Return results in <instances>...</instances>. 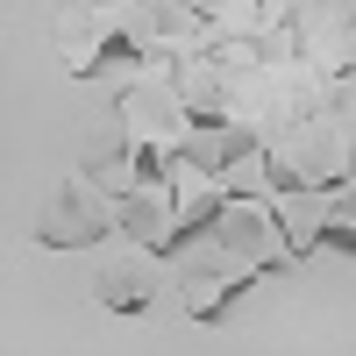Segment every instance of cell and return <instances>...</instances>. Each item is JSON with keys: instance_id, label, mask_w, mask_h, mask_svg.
<instances>
[{"instance_id": "2", "label": "cell", "mask_w": 356, "mask_h": 356, "mask_svg": "<svg viewBox=\"0 0 356 356\" xmlns=\"http://www.w3.org/2000/svg\"><path fill=\"white\" fill-rule=\"evenodd\" d=\"M171 257H178V307H186L193 321H214L235 292L257 278L250 264H235V257L214 243V235H193V243H178Z\"/></svg>"}, {"instance_id": "11", "label": "cell", "mask_w": 356, "mask_h": 356, "mask_svg": "<svg viewBox=\"0 0 356 356\" xmlns=\"http://www.w3.org/2000/svg\"><path fill=\"white\" fill-rule=\"evenodd\" d=\"M178 157H186L193 171H207V178H221L228 164L257 157V129L243 122V114H228V122H200L186 143H178Z\"/></svg>"}, {"instance_id": "5", "label": "cell", "mask_w": 356, "mask_h": 356, "mask_svg": "<svg viewBox=\"0 0 356 356\" xmlns=\"http://www.w3.org/2000/svg\"><path fill=\"white\" fill-rule=\"evenodd\" d=\"M136 164V129L122 100H107L100 114H86V143H79V178H93L100 193H122V178Z\"/></svg>"}, {"instance_id": "8", "label": "cell", "mask_w": 356, "mask_h": 356, "mask_svg": "<svg viewBox=\"0 0 356 356\" xmlns=\"http://www.w3.org/2000/svg\"><path fill=\"white\" fill-rule=\"evenodd\" d=\"M150 250L143 243H114V250H100V264H93V300L107 307V314H143L150 307Z\"/></svg>"}, {"instance_id": "6", "label": "cell", "mask_w": 356, "mask_h": 356, "mask_svg": "<svg viewBox=\"0 0 356 356\" xmlns=\"http://www.w3.org/2000/svg\"><path fill=\"white\" fill-rule=\"evenodd\" d=\"M207 235H214L235 264H250V271H285L292 264L285 243H278V228H271V214H264V200H228Z\"/></svg>"}, {"instance_id": "9", "label": "cell", "mask_w": 356, "mask_h": 356, "mask_svg": "<svg viewBox=\"0 0 356 356\" xmlns=\"http://www.w3.org/2000/svg\"><path fill=\"white\" fill-rule=\"evenodd\" d=\"M114 228L143 243L150 257H171L178 250V214H171V186H129L114 200Z\"/></svg>"}, {"instance_id": "14", "label": "cell", "mask_w": 356, "mask_h": 356, "mask_svg": "<svg viewBox=\"0 0 356 356\" xmlns=\"http://www.w3.org/2000/svg\"><path fill=\"white\" fill-rule=\"evenodd\" d=\"M171 157H178V150H157V143H136V164H129V178H136V186H171Z\"/></svg>"}, {"instance_id": "4", "label": "cell", "mask_w": 356, "mask_h": 356, "mask_svg": "<svg viewBox=\"0 0 356 356\" xmlns=\"http://www.w3.org/2000/svg\"><path fill=\"white\" fill-rule=\"evenodd\" d=\"M278 150L292 157V171H300L307 193H328V186H349V122H335V114H314V122H300Z\"/></svg>"}, {"instance_id": "1", "label": "cell", "mask_w": 356, "mask_h": 356, "mask_svg": "<svg viewBox=\"0 0 356 356\" xmlns=\"http://www.w3.org/2000/svg\"><path fill=\"white\" fill-rule=\"evenodd\" d=\"M278 36L292 50V65H307L321 86L328 79H349V8H328V0H307V8H278Z\"/></svg>"}, {"instance_id": "13", "label": "cell", "mask_w": 356, "mask_h": 356, "mask_svg": "<svg viewBox=\"0 0 356 356\" xmlns=\"http://www.w3.org/2000/svg\"><path fill=\"white\" fill-rule=\"evenodd\" d=\"M314 200H321V243L328 250H356V200H349V186H328Z\"/></svg>"}, {"instance_id": "12", "label": "cell", "mask_w": 356, "mask_h": 356, "mask_svg": "<svg viewBox=\"0 0 356 356\" xmlns=\"http://www.w3.org/2000/svg\"><path fill=\"white\" fill-rule=\"evenodd\" d=\"M264 214H271V228H278V243H285L292 264L321 250V200H314V193H271V200H264Z\"/></svg>"}, {"instance_id": "10", "label": "cell", "mask_w": 356, "mask_h": 356, "mask_svg": "<svg viewBox=\"0 0 356 356\" xmlns=\"http://www.w3.org/2000/svg\"><path fill=\"white\" fill-rule=\"evenodd\" d=\"M107 29H114V8H57V57L72 79H100Z\"/></svg>"}, {"instance_id": "3", "label": "cell", "mask_w": 356, "mask_h": 356, "mask_svg": "<svg viewBox=\"0 0 356 356\" xmlns=\"http://www.w3.org/2000/svg\"><path fill=\"white\" fill-rule=\"evenodd\" d=\"M100 235H114V193H100L93 178L50 186L43 214H36V243L43 250H79V243H100Z\"/></svg>"}, {"instance_id": "7", "label": "cell", "mask_w": 356, "mask_h": 356, "mask_svg": "<svg viewBox=\"0 0 356 356\" xmlns=\"http://www.w3.org/2000/svg\"><path fill=\"white\" fill-rule=\"evenodd\" d=\"M122 114H129L136 143H157V150H178V143L193 136V114L178 107V93H171V79H164V72H143V86H129Z\"/></svg>"}]
</instances>
